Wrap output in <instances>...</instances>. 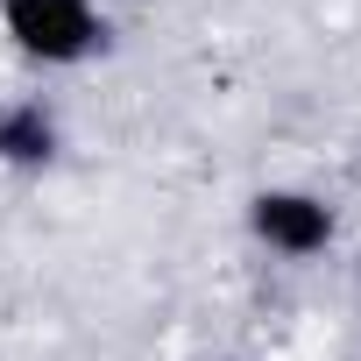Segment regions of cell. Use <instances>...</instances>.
Here are the masks:
<instances>
[{
  "mask_svg": "<svg viewBox=\"0 0 361 361\" xmlns=\"http://www.w3.org/2000/svg\"><path fill=\"white\" fill-rule=\"evenodd\" d=\"M0 36L29 64H85L106 50V15L92 0H0Z\"/></svg>",
  "mask_w": 361,
  "mask_h": 361,
  "instance_id": "6da1fadb",
  "label": "cell"
},
{
  "mask_svg": "<svg viewBox=\"0 0 361 361\" xmlns=\"http://www.w3.org/2000/svg\"><path fill=\"white\" fill-rule=\"evenodd\" d=\"M248 234H255L269 255H290V262H305V255L333 248L340 220H333V206H326L319 192L269 185V192H255V199H248Z\"/></svg>",
  "mask_w": 361,
  "mask_h": 361,
  "instance_id": "7a4b0ae2",
  "label": "cell"
},
{
  "mask_svg": "<svg viewBox=\"0 0 361 361\" xmlns=\"http://www.w3.org/2000/svg\"><path fill=\"white\" fill-rule=\"evenodd\" d=\"M57 149H64V128H57V114L43 99H8V106H0V163L43 170Z\"/></svg>",
  "mask_w": 361,
  "mask_h": 361,
  "instance_id": "3957f363",
  "label": "cell"
},
{
  "mask_svg": "<svg viewBox=\"0 0 361 361\" xmlns=\"http://www.w3.org/2000/svg\"><path fill=\"white\" fill-rule=\"evenodd\" d=\"M220 361H234V354H220Z\"/></svg>",
  "mask_w": 361,
  "mask_h": 361,
  "instance_id": "277c9868",
  "label": "cell"
}]
</instances>
